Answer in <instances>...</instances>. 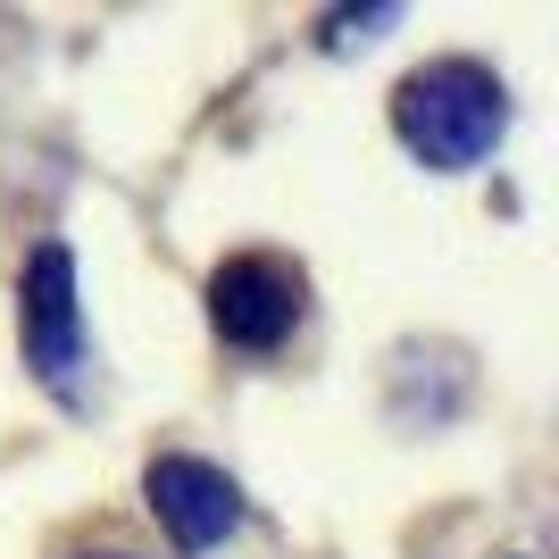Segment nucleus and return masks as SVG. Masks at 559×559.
Instances as JSON below:
<instances>
[{
    "instance_id": "obj_5",
    "label": "nucleus",
    "mask_w": 559,
    "mask_h": 559,
    "mask_svg": "<svg viewBox=\"0 0 559 559\" xmlns=\"http://www.w3.org/2000/svg\"><path fill=\"white\" fill-rule=\"evenodd\" d=\"M100 559H134V551H100Z\"/></svg>"
},
{
    "instance_id": "obj_4",
    "label": "nucleus",
    "mask_w": 559,
    "mask_h": 559,
    "mask_svg": "<svg viewBox=\"0 0 559 559\" xmlns=\"http://www.w3.org/2000/svg\"><path fill=\"white\" fill-rule=\"evenodd\" d=\"M142 501H151V518L167 526V543L176 551H217V543L242 526V485H234L226 467L192 460V451H159V460L142 467Z\"/></svg>"
},
{
    "instance_id": "obj_1",
    "label": "nucleus",
    "mask_w": 559,
    "mask_h": 559,
    "mask_svg": "<svg viewBox=\"0 0 559 559\" xmlns=\"http://www.w3.org/2000/svg\"><path fill=\"white\" fill-rule=\"evenodd\" d=\"M393 134H401L409 159L460 176V167H476L492 142L510 134V84L492 68H476V59H435V68L401 75Z\"/></svg>"
},
{
    "instance_id": "obj_2",
    "label": "nucleus",
    "mask_w": 559,
    "mask_h": 559,
    "mask_svg": "<svg viewBox=\"0 0 559 559\" xmlns=\"http://www.w3.org/2000/svg\"><path fill=\"white\" fill-rule=\"evenodd\" d=\"M17 334L25 368L43 376L59 401L84 393V309H75V251L68 242H34L17 267Z\"/></svg>"
},
{
    "instance_id": "obj_3",
    "label": "nucleus",
    "mask_w": 559,
    "mask_h": 559,
    "mask_svg": "<svg viewBox=\"0 0 559 559\" xmlns=\"http://www.w3.org/2000/svg\"><path fill=\"white\" fill-rule=\"evenodd\" d=\"M301 267L276 251H234L210 267V326L234 350H276L284 334L301 326Z\"/></svg>"
}]
</instances>
